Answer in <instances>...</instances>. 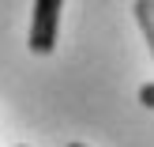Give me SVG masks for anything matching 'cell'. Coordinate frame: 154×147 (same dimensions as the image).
Returning <instances> with one entry per match:
<instances>
[{
	"label": "cell",
	"mask_w": 154,
	"mask_h": 147,
	"mask_svg": "<svg viewBox=\"0 0 154 147\" xmlns=\"http://www.w3.org/2000/svg\"><path fill=\"white\" fill-rule=\"evenodd\" d=\"M154 4L150 0H135V19H139V30H143V38H147V45L154 42Z\"/></svg>",
	"instance_id": "7a4b0ae2"
},
{
	"label": "cell",
	"mask_w": 154,
	"mask_h": 147,
	"mask_svg": "<svg viewBox=\"0 0 154 147\" xmlns=\"http://www.w3.org/2000/svg\"><path fill=\"white\" fill-rule=\"evenodd\" d=\"M68 147H87V143H68Z\"/></svg>",
	"instance_id": "277c9868"
},
{
	"label": "cell",
	"mask_w": 154,
	"mask_h": 147,
	"mask_svg": "<svg viewBox=\"0 0 154 147\" xmlns=\"http://www.w3.org/2000/svg\"><path fill=\"white\" fill-rule=\"evenodd\" d=\"M139 106L154 110V83H143V87H139Z\"/></svg>",
	"instance_id": "3957f363"
},
{
	"label": "cell",
	"mask_w": 154,
	"mask_h": 147,
	"mask_svg": "<svg viewBox=\"0 0 154 147\" xmlns=\"http://www.w3.org/2000/svg\"><path fill=\"white\" fill-rule=\"evenodd\" d=\"M19 147H26V143H19Z\"/></svg>",
	"instance_id": "5b68a950"
},
{
	"label": "cell",
	"mask_w": 154,
	"mask_h": 147,
	"mask_svg": "<svg viewBox=\"0 0 154 147\" xmlns=\"http://www.w3.org/2000/svg\"><path fill=\"white\" fill-rule=\"evenodd\" d=\"M60 11H64V0H34V15H30V53L45 57V53L57 49V34H60Z\"/></svg>",
	"instance_id": "6da1fadb"
}]
</instances>
